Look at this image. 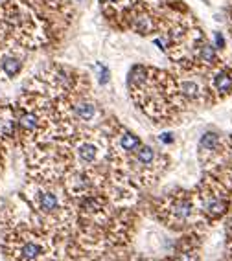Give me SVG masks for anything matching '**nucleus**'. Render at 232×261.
I'll use <instances>...</instances> for the list:
<instances>
[{
  "label": "nucleus",
  "instance_id": "nucleus-11",
  "mask_svg": "<svg viewBox=\"0 0 232 261\" xmlns=\"http://www.w3.org/2000/svg\"><path fill=\"white\" fill-rule=\"evenodd\" d=\"M214 87H216L218 92H221V94H228V92L232 90V78L227 72L216 74V78H214Z\"/></svg>",
  "mask_w": 232,
  "mask_h": 261
},
{
  "label": "nucleus",
  "instance_id": "nucleus-7",
  "mask_svg": "<svg viewBox=\"0 0 232 261\" xmlns=\"http://www.w3.org/2000/svg\"><path fill=\"white\" fill-rule=\"evenodd\" d=\"M135 160H136V164H140V166H151L155 162L153 147H150V145H140V147L135 151Z\"/></svg>",
  "mask_w": 232,
  "mask_h": 261
},
{
  "label": "nucleus",
  "instance_id": "nucleus-8",
  "mask_svg": "<svg viewBox=\"0 0 232 261\" xmlns=\"http://www.w3.org/2000/svg\"><path fill=\"white\" fill-rule=\"evenodd\" d=\"M74 112H76V116L79 118V120L89 121L96 116V107L92 105L91 102H81L74 107Z\"/></svg>",
  "mask_w": 232,
  "mask_h": 261
},
{
  "label": "nucleus",
  "instance_id": "nucleus-3",
  "mask_svg": "<svg viewBox=\"0 0 232 261\" xmlns=\"http://www.w3.org/2000/svg\"><path fill=\"white\" fill-rule=\"evenodd\" d=\"M169 213L175 221H188L190 217L193 215V204L186 199H177L175 203H171L169 206Z\"/></svg>",
  "mask_w": 232,
  "mask_h": 261
},
{
  "label": "nucleus",
  "instance_id": "nucleus-16",
  "mask_svg": "<svg viewBox=\"0 0 232 261\" xmlns=\"http://www.w3.org/2000/svg\"><path fill=\"white\" fill-rule=\"evenodd\" d=\"M214 39H216V44H218V48H223V46H225V39H223L221 34H216V35H214Z\"/></svg>",
  "mask_w": 232,
  "mask_h": 261
},
{
  "label": "nucleus",
  "instance_id": "nucleus-15",
  "mask_svg": "<svg viewBox=\"0 0 232 261\" xmlns=\"http://www.w3.org/2000/svg\"><path fill=\"white\" fill-rule=\"evenodd\" d=\"M98 70H100V76H98V78H100V83L105 85V83L109 81V70H107L105 67H100V64H98Z\"/></svg>",
  "mask_w": 232,
  "mask_h": 261
},
{
  "label": "nucleus",
  "instance_id": "nucleus-1",
  "mask_svg": "<svg viewBox=\"0 0 232 261\" xmlns=\"http://www.w3.org/2000/svg\"><path fill=\"white\" fill-rule=\"evenodd\" d=\"M44 256H46V245L39 239H34V237L24 239L17 248V257L20 261H39Z\"/></svg>",
  "mask_w": 232,
  "mask_h": 261
},
{
  "label": "nucleus",
  "instance_id": "nucleus-4",
  "mask_svg": "<svg viewBox=\"0 0 232 261\" xmlns=\"http://www.w3.org/2000/svg\"><path fill=\"white\" fill-rule=\"evenodd\" d=\"M203 210L210 217H219L227 210V201L221 197H208L203 204Z\"/></svg>",
  "mask_w": 232,
  "mask_h": 261
},
{
  "label": "nucleus",
  "instance_id": "nucleus-17",
  "mask_svg": "<svg viewBox=\"0 0 232 261\" xmlns=\"http://www.w3.org/2000/svg\"><path fill=\"white\" fill-rule=\"evenodd\" d=\"M160 140L164 142V144H169V142L173 140V138H171V136H169V133H166V135H162V136H160Z\"/></svg>",
  "mask_w": 232,
  "mask_h": 261
},
{
  "label": "nucleus",
  "instance_id": "nucleus-12",
  "mask_svg": "<svg viewBox=\"0 0 232 261\" xmlns=\"http://www.w3.org/2000/svg\"><path fill=\"white\" fill-rule=\"evenodd\" d=\"M20 61L17 57H4V61H2V68H4V72L10 76V78H13L15 74H19L20 70Z\"/></svg>",
  "mask_w": 232,
  "mask_h": 261
},
{
  "label": "nucleus",
  "instance_id": "nucleus-18",
  "mask_svg": "<svg viewBox=\"0 0 232 261\" xmlns=\"http://www.w3.org/2000/svg\"><path fill=\"white\" fill-rule=\"evenodd\" d=\"M100 2H105V4H112V2H116V0H100Z\"/></svg>",
  "mask_w": 232,
  "mask_h": 261
},
{
  "label": "nucleus",
  "instance_id": "nucleus-9",
  "mask_svg": "<svg viewBox=\"0 0 232 261\" xmlns=\"http://www.w3.org/2000/svg\"><path fill=\"white\" fill-rule=\"evenodd\" d=\"M221 144V138H219L218 133H205L199 140V147L203 151H216Z\"/></svg>",
  "mask_w": 232,
  "mask_h": 261
},
{
  "label": "nucleus",
  "instance_id": "nucleus-5",
  "mask_svg": "<svg viewBox=\"0 0 232 261\" xmlns=\"http://www.w3.org/2000/svg\"><path fill=\"white\" fill-rule=\"evenodd\" d=\"M77 156H79L83 164H91V162H94L98 158V147L94 144H91V142H85V144L77 147Z\"/></svg>",
  "mask_w": 232,
  "mask_h": 261
},
{
  "label": "nucleus",
  "instance_id": "nucleus-2",
  "mask_svg": "<svg viewBox=\"0 0 232 261\" xmlns=\"http://www.w3.org/2000/svg\"><path fill=\"white\" fill-rule=\"evenodd\" d=\"M35 204L37 208L43 213H55L61 208V201L53 191H46V189H41L35 195Z\"/></svg>",
  "mask_w": 232,
  "mask_h": 261
},
{
  "label": "nucleus",
  "instance_id": "nucleus-6",
  "mask_svg": "<svg viewBox=\"0 0 232 261\" xmlns=\"http://www.w3.org/2000/svg\"><path fill=\"white\" fill-rule=\"evenodd\" d=\"M118 145H120L126 153H135V151L140 147V138L136 135H133V133H124V135L120 136Z\"/></svg>",
  "mask_w": 232,
  "mask_h": 261
},
{
  "label": "nucleus",
  "instance_id": "nucleus-14",
  "mask_svg": "<svg viewBox=\"0 0 232 261\" xmlns=\"http://www.w3.org/2000/svg\"><path fill=\"white\" fill-rule=\"evenodd\" d=\"M199 55H201V59H203L205 63L208 64L216 63V50H214V46H210V44H201Z\"/></svg>",
  "mask_w": 232,
  "mask_h": 261
},
{
  "label": "nucleus",
  "instance_id": "nucleus-13",
  "mask_svg": "<svg viewBox=\"0 0 232 261\" xmlns=\"http://www.w3.org/2000/svg\"><path fill=\"white\" fill-rule=\"evenodd\" d=\"M181 90H183V94L188 97V100H197V97L201 96V88H199L197 83H193V81H184Z\"/></svg>",
  "mask_w": 232,
  "mask_h": 261
},
{
  "label": "nucleus",
  "instance_id": "nucleus-10",
  "mask_svg": "<svg viewBox=\"0 0 232 261\" xmlns=\"http://www.w3.org/2000/svg\"><path fill=\"white\" fill-rule=\"evenodd\" d=\"M39 116L34 114V112H24V114H20L19 118V125L26 130V133H34L35 129H39Z\"/></svg>",
  "mask_w": 232,
  "mask_h": 261
}]
</instances>
